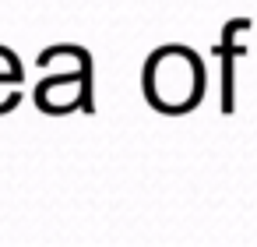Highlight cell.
<instances>
[{
  "instance_id": "6da1fadb",
  "label": "cell",
  "mask_w": 257,
  "mask_h": 247,
  "mask_svg": "<svg viewBox=\"0 0 257 247\" xmlns=\"http://www.w3.org/2000/svg\"><path fill=\"white\" fill-rule=\"evenodd\" d=\"M145 99L162 113H187L204 96V64L190 46H159L141 71Z\"/></svg>"
},
{
  "instance_id": "7a4b0ae2",
  "label": "cell",
  "mask_w": 257,
  "mask_h": 247,
  "mask_svg": "<svg viewBox=\"0 0 257 247\" xmlns=\"http://www.w3.org/2000/svg\"><path fill=\"white\" fill-rule=\"evenodd\" d=\"M22 81V64L11 50L0 46V89H8V85H18Z\"/></svg>"
}]
</instances>
